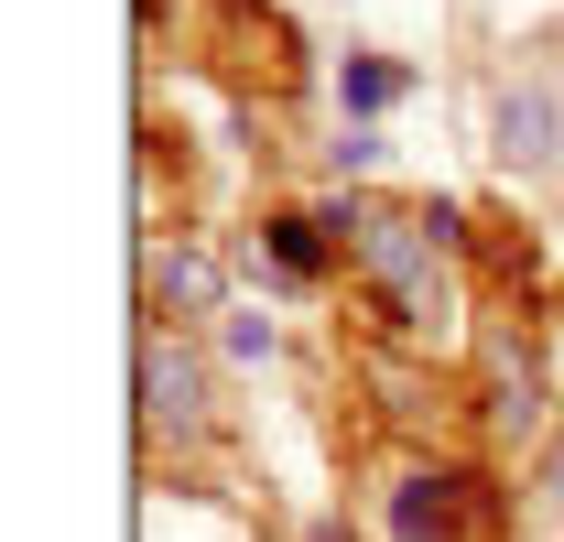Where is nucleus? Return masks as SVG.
Masks as SVG:
<instances>
[{
  "label": "nucleus",
  "mask_w": 564,
  "mask_h": 542,
  "mask_svg": "<svg viewBox=\"0 0 564 542\" xmlns=\"http://www.w3.org/2000/svg\"><path fill=\"white\" fill-rule=\"evenodd\" d=\"M391 532L402 542H499V488H478V477H413L391 499Z\"/></svg>",
  "instance_id": "nucleus-2"
},
{
  "label": "nucleus",
  "mask_w": 564,
  "mask_h": 542,
  "mask_svg": "<svg viewBox=\"0 0 564 542\" xmlns=\"http://www.w3.org/2000/svg\"><path fill=\"white\" fill-rule=\"evenodd\" d=\"M456 217H348V250L369 261V282H380V304L402 315V326H434L445 315V271H434V239H445Z\"/></svg>",
  "instance_id": "nucleus-1"
},
{
  "label": "nucleus",
  "mask_w": 564,
  "mask_h": 542,
  "mask_svg": "<svg viewBox=\"0 0 564 542\" xmlns=\"http://www.w3.org/2000/svg\"><path fill=\"white\" fill-rule=\"evenodd\" d=\"M315 228H326V217H272L261 239H272V261H282V271H326V239H315Z\"/></svg>",
  "instance_id": "nucleus-4"
},
{
  "label": "nucleus",
  "mask_w": 564,
  "mask_h": 542,
  "mask_svg": "<svg viewBox=\"0 0 564 542\" xmlns=\"http://www.w3.org/2000/svg\"><path fill=\"white\" fill-rule=\"evenodd\" d=\"M141 391H152V434H196V358L185 347H141Z\"/></svg>",
  "instance_id": "nucleus-3"
},
{
  "label": "nucleus",
  "mask_w": 564,
  "mask_h": 542,
  "mask_svg": "<svg viewBox=\"0 0 564 542\" xmlns=\"http://www.w3.org/2000/svg\"><path fill=\"white\" fill-rule=\"evenodd\" d=\"M380 98H402V76L391 66H348V109H380Z\"/></svg>",
  "instance_id": "nucleus-5"
}]
</instances>
